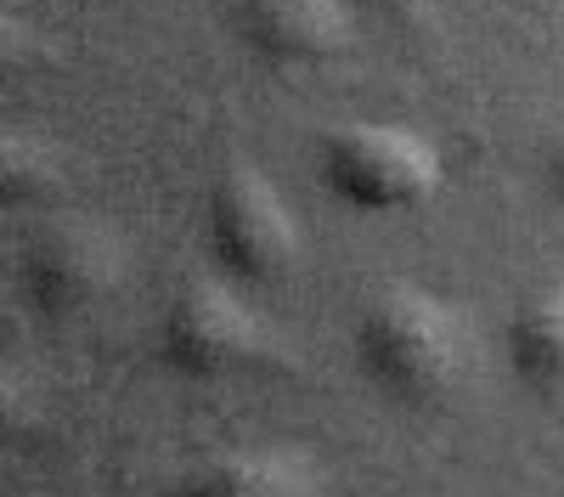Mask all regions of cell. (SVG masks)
<instances>
[{"instance_id": "obj_3", "label": "cell", "mask_w": 564, "mask_h": 497, "mask_svg": "<svg viewBox=\"0 0 564 497\" xmlns=\"http://www.w3.org/2000/svg\"><path fill=\"white\" fill-rule=\"evenodd\" d=\"M204 244H209V260L226 271V278L249 283V289L289 283L300 255H305L294 209L282 204L276 181L254 164H231L209 187Z\"/></svg>"}, {"instance_id": "obj_7", "label": "cell", "mask_w": 564, "mask_h": 497, "mask_svg": "<svg viewBox=\"0 0 564 497\" xmlns=\"http://www.w3.org/2000/svg\"><path fill=\"white\" fill-rule=\"evenodd\" d=\"M175 497H322V469L300 446H231L198 464Z\"/></svg>"}, {"instance_id": "obj_2", "label": "cell", "mask_w": 564, "mask_h": 497, "mask_svg": "<svg viewBox=\"0 0 564 497\" xmlns=\"http://www.w3.org/2000/svg\"><path fill=\"white\" fill-rule=\"evenodd\" d=\"M159 361L181 379H238L276 368L282 350L226 278H186L159 316Z\"/></svg>"}, {"instance_id": "obj_9", "label": "cell", "mask_w": 564, "mask_h": 497, "mask_svg": "<svg viewBox=\"0 0 564 497\" xmlns=\"http://www.w3.org/2000/svg\"><path fill=\"white\" fill-rule=\"evenodd\" d=\"M7 204H29V198H45L57 187V164L45 159V148H29L23 136L7 148Z\"/></svg>"}, {"instance_id": "obj_5", "label": "cell", "mask_w": 564, "mask_h": 497, "mask_svg": "<svg viewBox=\"0 0 564 497\" xmlns=\"http://www.w3.org/2000/svg\"><path fill=\"white\" fill-rule=\"evenodd\" d=\"M119 278H124V249L102 226L52 220L18 244V294L29 300V311L52 316V323L97 311Z\"/></svg>"}, {"instance_id": "obj_4", "label": "cell", "mask_w": 564, "mask_h": 497, "mask_svg": "<svg viewBox=\"0 0 564 497\" xmlns=\"http://www.w3.org/2000/svg\"><path fill=\"white\" fill-rule=\"evenodd\" d=\"M322 181L327 193L367 215H395L430 204L441 187V153L412 125H345L322 142Z\"/></svg>"}, {"instance_id": "obj_1", "label": "cell", "mask_w": 564, "mask_h": 497, "mask_svg": "<svg viewBox=\"0 0 564 497\" xmlns=\"http://www.w3.org/2000/svg\"><path fill=\"white\" fill-rule=\"evenodd\" d=\"M356 368L395 407L430 413L446 407L468 379V323L430 289L395 283L356 316Z\"/></svg>"}, {"instance_id": "obj_11", "label": "cell", "mask_w": 564, "mask_h": 497, "mask_svg": "<svg viewBox=\"0 0 564 497\" xmlns=\"http://www.w3.org/2000/svg\"><path fill=\"white\" fill-rule=\"evenodd\" d=\"M356 7H372V12H384V18H423L430 0H356Z\"/></svg>"}, {"instance_id": "obj_10", "label": "cell", "mask_w": 564, "mask_h": 497, "mask_svg": "<svg viewBox=\"0 0 564 497\" xmlns=\"http://www.w3.org/2000/svg\"><path fill=\"white\" fill-rule=\"evenodd\" d=\"M542 181H547V198L564 209V136H553L542 153Z\"/></svg>"}, {"instance_id": "obj_6", "label": "cell", "mask_w": 564, "mask_h": 497, "mask_svg": "<svg viewBox=\"0 0 564 497\" xmlns=\"http://www.w3.org/2000/svg\"><path fill=\"white\" fill-rule=\"evenodd\" d=\"M238 34L265 63H327L350 45V0H238Z\"/></svg>"}, {"instance_id": "obj_8", "label": "cell", "mask_w": 564, "mask_h": 497, "mask_svg": "<svg viewBox=\"0 0 564 497\" xmlns=\"http://www.w3.org/2000/svg\"><path fill=\"white\" fill-rule=\"evenodd\" d=\"M508 368L531 396H564V283L531 289L508 316Z\"/></svg>"}]
</instances>
